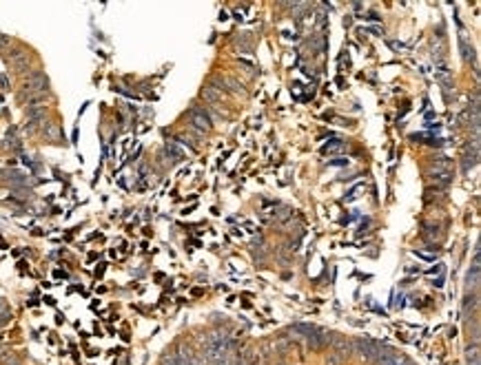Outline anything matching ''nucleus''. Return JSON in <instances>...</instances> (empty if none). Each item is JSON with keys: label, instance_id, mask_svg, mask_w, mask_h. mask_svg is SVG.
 Instances as JSON below:
<instances>
[{"label": "nucleus", "instance_id": "nucleus-1", "mask_svg": "<svg viewBox=\"0 0 481 365\" xmlns=\"http://www.w3.org/2000/svg\"><path fill=\"white\" fill-rule=\"evenodd\" d=\"M188 117H191V124L196 126L200 133H208V131H211V117H208V113L204 109L193 106V109L188 111Z\"/></svg>", "mask_w": 481, "mask_h": 365}, {"label": "nucleus", "instance_id": "nucleus-4", "mask_svg": "<svg viewBox=\"0 0 481 365\" xmlns=\"http://www.w3.org/2000/svg\"><path fill=\"white\" fill-rule=\"evenodd\" d=\"M342 148H344V144H342L340 140H332L330 144H326V146H324V153H340Z\"/></svg>", "mask_w": 481, "mask_h": 365}, {"label": "nucleus", "instance_id": "nucleus-2", "mask_svg": "<svg viewBox=\"0 0 481 365\" xmlns=\"http://www.w3.org/2000/svg\"><path fill=\"white\" fill-rule=\"evenodd\" d=\"M202 97H204V100H208L211 104H220V102H222V93H218L213 86H204V89H202Z\"/></svg>", "mask_w": 481, "mask_h": 365}, {"label": "nucleus", "instance_id": "nucleus-5", "mask_svg": "<svg viewBox=\"0 0 481 365\" xmlns=\"http://www.w3.org/2000/svg\"><path fill=\"white\" fill-rule=\"evenodd\" d=\"M166 151H171L176 159H182V157H184V151H182V148H178L173 142H168V144H166Z\"/></svg>", "mask_w": 481, "mask_h": 365}, {"label": "nucleus", "instance_id": "nucleus-3", "mask_svg": "<svg viewBox=\"0 0 481 365\" xmlns=\"http://www.w3.org/2000/svg\"><path fill=\"white\" fill-rule=\"evenodd\" d=\"M424 239L426 241H439L442 239V230H439V226H426V228L422 230Z\"/></svg>", "mask_w": 481, "mask_h": 365}]
</instances>
